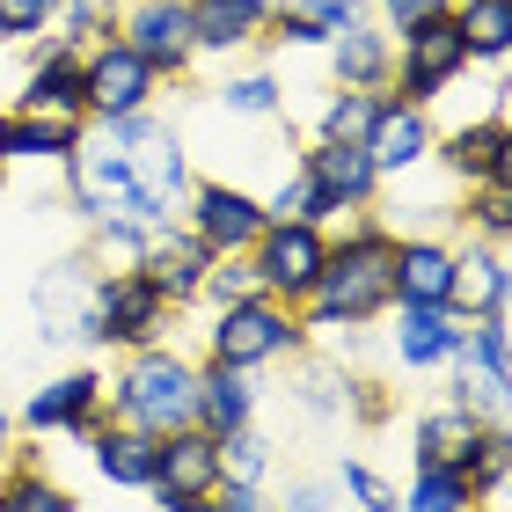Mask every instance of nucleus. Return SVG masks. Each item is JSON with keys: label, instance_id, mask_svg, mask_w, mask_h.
I'll return each instance as SVG.
<instances>
[{"label": "nucleus", "instance_id": "obj_5", "mask_svg": "<svg viewBox=\"0 0 512 512\" xmlns=\"http://www.w3.org/2000/svg\"><path fill=\"white\" fill-rule=\"evenodd\" d=\"M183 308L154 286L147 271H96V300H88V330L81 344H103V352H139V344H161L169 322Z\"/></svg>", "mask_w": 512, "mask_h": 512}, {"label": "nucleus", "instance_id": "obj_2", "mask_svg": "<svg viewBox=\"0 0 512 512\" xmlns=\"http://www.w3.org/2000/svg\"><path fill=\"white\" fill-rule=\"evenodd\" d=\"M103 410L154 439L198 425V359H183L169 337L139 344V352H125L118 374H103Z\"/></svg>", "mask_w": 512, "mask_h": 512}, {"label": "nucleus", "instance_id": "obj_20", "mask_svg": "<svg viewBox=\"0 0 512 512\" xmlns=\"http://www.w3.org/2000/svg\"><path fill=\"white\" fill-rule=\"evenodd\" d=\"M205 264H213V249H205L183 220H169V227H154V235H147V256H139L132 271H147L176 308H191L198 286H205Z\"/></svg>", "mask_w": 512, "mask_h": 512}, {"label": "nucleus", "instance_id": "obj_7", "mask_svg": "<svg viewBox=\"0 0 512 512\" xmlns=\"http://www.w3.org/2000/svg\"><path fill=\"white\" fill-rule=\"evenodd\" d=\"M249 264H256V286H264L271 300L300 308V300L315 293L322 264H330V227H315V220H271L264 235L249 242Z\"/></svg>", "mask_w": 512, "mask_h": 512}, {"label": "nucleus", "instance_id": "obj_48", "mask_svg": "<svg viewBox=\"0 0 512 512\" xmlns=\"http://www.w3.org/2000/svg\"><path fill=\"white\" fill-rule=\"evenodd\" d=\"M161 512H220V498H161Z\"/></svg>", "mask_w": 512, "mask_h": 512}, {"label": "nucleus", "instance_id": "obj_14", "mask_svg": "<svg viewBox=\"0 0 512 512\" xmlns=\"http://www.w3.org/2000/svg\"><path fill=\"white\" fill-rule=\"evenodd\" d=\"M432 147H439L432 110H425V103H403V96H381L374 125H366V154H374L381 183H403V176H417V169L432 161Z\"/></svg>", "mask_w": 512, "mask_h": 512}, {"label": "nucleus", "instance_id": "obj_4", "mask_svg": "<svg viewBox=\"0 0 512 512\" xmlns=\"http://www.w3.org/2000/svg\"><path fill=\"white\" fill-rule=\"evenodd\" d=\"M308 344L315 337H308V322H300V308H286V300H271V293H249V300L213 308L205 359L242 366V374H264V366H293Z\"/></svg>", "mask_w": 512, "mask_h": 512}, {"label": "nucleus", "instance_id": "obj_54", "mask_svg": "<svg viewBox=\"0 0 512 512\" xmlns=\"http://www.w3.org/2000/svg\"><path fill=\"white\" fill-rule=\"evenodd\" d=\"M264 512H271V505H264Z\"/></svg>", "mask_w": 512, "mask_h": 512}, {"label": "nucleus", "instance_id": "obj_49", "mask_svg": "<svg viewBox=\"0 0 512 512\" xmlns=\"http://www.w3.org/2000/svg\"><path fill=\"white\" fill-rule=\"evenodd\" d=\"M8 447H15V417H8V403H0V469H8Z\"/></svg>", "mask_w": 512, "mask_h": 512}, {"label": "nucleus", "instance_id": "obj_47", "mask_svg": "<svg viewBox=\"0 0 512 512\" xmlns=\"http://www.w3.org/2000/svg\"><path fill=\"white\" fill-rule=\"evenodd\" d=\"M213 498H220V512H264V505H271V498H264V483H227V476H220V491H213Z\"/></svg>", "mask_w": 512, "mask_h": 512}, {"label": "nucleus", "instance_id": "obj_13", "mask_svg": "<svg viewBox=\"0 0 512 512\" xmlns=\"http://www.w3.org/2000/svg\"><path fill=\"white\" fill-rule=\"evenodd\" d=\"M8 110H22V118H88V110H81V52H74V44L37 37Z\"/></svg>", "mask_w": 512, "mask_h": 512}, {"label": "nucleus", "instance_id": "obj_43", "mask_svg": "<svg viewBox=\"0 0 512 512\" xmlns=\"http://www.w3.org/2000/svg\"><path fill=\"white\" fill-rule=\"evenodd\" d=\"M59 15V0H0V37L22 44V37H44Z\"/></svg>", "mask_w": 512, "mask_h": 512}, {"label": "nucleus", "instance_id": "obj_45", "mask_svg": "<svg viewBox=\"0 0 512 512\" xmlns=\"http://www.w3.org/2000/svg\"><path fill=\"white\" fill-rule=\"evenodd\" d=\"M271 512H330V483H286V498Z\"/></svg>", "mask_w": 512, "mask_h": 512}, {"label": "nucleus", "instance_id": "obj_6", "mask_svg": "<svg viewBox=\"0 0 512 512\" xmlns=\"http://www.w3.org/2000/svg\"><path fill=\"white\" fill-rule=\"evenodd\" d=\"M388 37H395L388 96L432 110L447 88H461V74H469V44H461V30H454V0L432 8V15H417V22H403V30H388Z\"/></svg>", "mask_w": 512, "mask_h": 512}, {"label": "nucleus", "instance_id": "obj_18", "mask_svg": "<svg viewBox=\"0 0 512 512\" xmlns=\"http://www.w3.org/2000/svg\"><path fill=\"white\" fill-rule=\"evenodd\" d=\"M395 330H388V352L403 374H439L447 359L469 352V322L454 308H388Z\"/></svg>", "mask_w": 512, "mask_h": 512}, {"label": "nucleus", "instance_id": "obj_10", "mask_svg": "<svg viewBox=\"0 0 512 512\" xmlns=\"http://www.w3.org/2000/svg\"><path fill=\"white\" fill-rule=\"evenodd\" d=\"M15 425L30 439H96L110 425L103 374H96V366H66V374H52L44 388H30V403H22Z\"/></svg>", "mask_w": 512, "mask_h": 512}, {"label": "nucleus", "instance_id": "obj_41", "mask_svg": "<svg viewBox=\"0 0 512 512\" xmlns=\"http://www.w3.org/2000/svg\"><path fill=\"white\" fill-rule=\"evenodd\" d=\"M249 293H264L249 256H213V264H205V286H198L205 308H227V300H249Z\"/></svg>", "mask_w": 512, "mask_h": 512}, {"label": "nucleus", "instance_id": "obj_38", "mask_svg": "<svg viewBox=\"0 0 512 512\" xmlns=\"http://www.w3.org/2000/svg\"><path fill=\"white\" fill-rule=\"evenodd\" d=\"M461 227H469L476 242H505L512 235V183H476V191L461 198Z\"/></svg>", "mask_w": 512, "mask_h": 512}, {"label": "nucleus", "instance_id": "obj_46", "mask_svg": "<svg viewBox=\"0 0 512 512\" xmlns=\"http://www.w3.org/2000/svg\"><path fill=\"white\" fill-rule=\"evenodd\" d=\"M366 8H381V30H403V22L432 15V8H447V0H366Z\"/></svg>", "mask_w": 512, "mask_h": 512}, {"label": "nucleus", "instance_id": "obj_17", "mask_svg": "<svg viewBox=\"0 0 512 512\" xmlns=\"http://www.w3.org/2000/svg\"><path fill=\"white\" fill-rule=\"evenodd\" d=\"M388 286H395V308H447L454 300V242L447 235H395Z\"/></svg>", "mask_w": 512, "mask_h": 512}, {"label": "nucleus", "instance_id": "obj_28", "mask_svg": "<svg viewBox=\"0 0 512 512\" xmlns=\"http://www.w3.org/2000/svg\"><path fill=\"white\" fill-rule=\"evenodd\" d=\"M213 110L220 118H242V125H278L286 118V81L264 74V66H256V74H227L213 88Z\"/></svg>", "mask_w": 512, "mask_h": 512}, {"label": "nucleus", "instance_id": "obj_1", "mask_svg": "<svg viewBox=\"0 0 512 512\" xmlns=\"http://www.w3.org/2000/svg\"><path fill=\"white\" fill-rule=\"evenodd\" d=\"M388 256H395V227L388 220H366V213H337L330 220V264H322L315 293L300 300L308 337H352V330H366V322H381L395 308Z\"/></svg>", "mask_w": 512, "mask_h": 512}, {"label": "nucleus", "instance_id": "obj_29", "mask_svg": "<svg viewBox=\"0 0 512 512\" xmlns=\"http://www.w3.org/2000/svg\"><path fill=\"white\" fill-rule=\"evenodd\" d=\"M0 512H81V498L44 461H8L0 469Z\"/></svg>", "mask_w": 512, "mask_h": 512}, {"label": "nucleus", "instance_id": "obj_52", "mask_svg": "<svg viewBox=\"0 0 512 512\" xmlns=\"http://www.w3.org/2000/svg\"><path fill=\"white\" fill-rule=\"evenodd\" d=\"M469 512H498V505H469Z\"/></svg>", "mask_w": 512, "mask_h": 512}, {"label": "nucleus", "instance_id": "obj_35", "mask_svg": "<svg viewBox=\"0 0 512 512\" xmlns=\"http://www.w3.org/2000/svg\"><path fill=\"white\" fill-rule=\"evenodd\" d=\"M447 403L469 410V417H491V425H505V381L483 374V366H469V359H447Z\"/></svg>", "mask_w": 512, "mask_h": 512}, {"label": "nucleus", "instance_id": "obj_24", "mask_svg": "<svg viewBox=\"0 0 512 512\" xmlns=\"http://www.w3.org/2000/svg\"><path fill=\"white\" fill-rule=\"evenodd\" d=\"M198 425L213 432V439L256 425V374L220 366V359H198Z\"/></svg>", "mask_w": 512, "mask_h": 512}, {"label": "nucleus", "instance_id": "obj_9", "mask_svg": "<svg viewBox=\"0 0 512 512\" xmlns=\"http://www.w3.org/2000/svg\"><path fill=\"white\" fill-rule=\"evenodd\" d=\"M183 227L213 249V256H249V242L264 235V198L235 176H191V198H183Z\"/></svg>", "mask_w": 512, "mask_h": 512}, {"label": "nucleus", "instance_id": "obj_36", "mask_svg": "<svg viewBox=\"0 0 512 512\" xmlns=\"http://www.w3.org/2000/svg\"><path fill=\"white\" fill-rule=\"evenodd\" d=\"M278 439L264 432V425H242V432H227L220 439V469H227V483H264L271 469H278Z\"/></svg>", "mask_w": 512, "mask_h": 512}, {"label": "nucleus", "instance_id": "obj_27", "mask_svg": "<svg viewBox=\"0 0 512 512\" xmlns=\"http://www.w3.org/2000/svg\"><path fill=\"white\" fill-rule=\"evenodd\" d=\"M483 425H491V417H469V410L439 403V410H425V417L410 425V447H417V461H454V469H461Z\"/></svg>", "mask_w": 512, "mask_h": 512}, {"label": "nucleus", "instance_id": "obj_16", "mask_svg": "<svg viewBox=\"0 0 512 512\" xmlns=\"http://www.w3.org/2000/svg\"><path fill=\"white\" fill-rule=\"evenodd\" d=\"M220 439L205 432V425H183L169 439H154V483H147V498H213L220 491Z\"/></svg>", "mask_w": 512, "mask_h": 512}, {"label": "nucleus", "instance_id": "obj_31", "mask_svg": "<svg viewBox=\"0 0 512 512\" xmlns=\"http://www.w3.org/2000/svg\"><path fill=\"white\" fill-rule=\"evenodd\" d=\"M403 498V512H469L476 491H469V476L454 469V461H417L410 469V491H395Z\"/></svg>", "mask_w": 512, "mask_h": 512}, {"label": "nucleus", "instance_id": "obj_12", "mask_svg": "<svg viewBox=\"0 0 512 512\" xmlns=\"http://www.w3.org/2000/svg\"><path fill=\"white\" fill-rule=\"evenodd\" d=\"M300 169H308L315 198H322V227L337 213H366V205L381 198V169H374V154H366L359 139H315V147L300 154Z\"/></svg>", "mask_w": 512, "mask_h": 512}, {"label": "nucleus", "instance_id": "obj_30", "mask_svg": "<svg viewBox=\"0 0 512 512\" xmlns=\"http://www.w3.org/2000/svg\"><path fill=\"white\" fill-rule=\"evenodd\" d=\"M81 132H88V118H22V110H15L8 161H59V169H66V154L81 147Z\"/></svg>", "mask_w": 512, "mask_h": 512}, {"label": "nucleus", "instance_id": "obj_15", "mask_svg": "<svg viewBox=\"0 0 512 512\" xmlns=\"http://www.w3.org/2000/svg\"><path fill=\"white\" fill-rule=\"evenodd\" d=\"M432 161L447 169L461 191H476V183H512V139H505V110H483V118L439 132Z\"/></svg>", "mask_w": 512, "mask_h": 512}, {"label": "nucleus", "instance_id": "obj_25", "mask_svg": "<svg viewBox=\"0 0 512 512\" xmlns=\"http://www.w3.org/2000/svg\"><path fill=\"white\" fill-rule=\"evenodd\" d=\"M88 461H96V476L118 483V491H147V483H154V432L110 417V425L88 439Z\"/></svg>", "mask_w": 512, "mask_h": 512}, {"label": "nucleus", "instance_id": "obj_19", "mask_svg": "<svg viewBox=\"0 0 512 512\" xmlns=\"http://www.w3.org/2000/svg\"><path fill=\"white\" fill-rule=\"evenodd\" d=\"M88 300H96V264H88V256H59V264H44L37 286H30V308H37L44 337H81L88 330Z\"/></svg>", "mask_w": 512, "mask_h": 512}, {"label": "nucleus", "instance_id": "obj_3", "mask_svg": "<svg viewBox=\"0 0 512 512\" xmlns=\"http://www.w3.org/2000/svg\"><path fill=\"white\" fill-rule=\"evenodd\" d=\"M66 198H74V213L88 227H169V213L139 191V176H132V161L118 154V139H110L103 125H88L81 132V147L66 154Z\"/></svg>", "mask_w": 512, "mask_h": 512}, {"label": "nucleus", "instance_id": "obj_42", "mask_svg": "<svg viewBox=\"0 0 512 512\" xmlns=\"http://www.w3.org/2000/svg\"><path fill=\"white\" fill-rule=\"evenodd\" d=\"M344 498H352L359 512H403V498H395V483L374 469V461H344Z\"/></svg>", "mask_w": 512, "mask_h": 512}, {"label": "nucleus", "instance_id": "obj_34", "mask_svg": "<svg viewBox=\"0 0 512 512\" xmlns=\"http://www.w3.org/2000/svg\"><path fill=\"white\" fill-rule=\"evenodd\" d=\"M118 8H125V0H59L52 37H59V44H74V52H88V44L118 37Z\"/></svg>", "mask_w": 512, "mask_h": 512}, {"label": "nucleus", "instance_id": "obj_32", "mask_svg": "<svg viewBox=\"0 0 512 512\" xmlns=\"http://www.w3.org/2000/svg\"><path fill=\"white\" fill-rule=\"evenodd\" d=\"M505 469H512V439H505V425H483L476 447H469V461H461L476 505H505Z\"/></svg>", "mask_w": 512, "mask_h": 512}, {"label": "nucleus", "instance_id": "obj_26", "mask_svg": "<svg viewBox=\"0 0 512 512\" xmlns=\"http://www.w3.org/2000/svg\"><path fill=\"white\" fill-rule=\"evenodd\" d=\"M454 30L469 44V66L512 59V0H454Z\"/></svg>", "mask_w": 512, "mask_h": 512}, {"label": "nucleus", "instance_id": "obj_33", "mask_svg": "<svg viewBox=\"0 0 512 512\" xmlns=\"http://www.w3.org/2000/svg\"><path fill=\"white\" fill-rule=\"evenodd\" d=\"M381 96H388V88H381ZM381 96H374V88H330L322 110H315V139H359V147H366V125H374Z\"/></svg>", "mask_w": 512, "mask_h": 512}, {"label": "nucleus", "instance_id": "obj_11", "mask_svg": "<svg viewBox=\"0 0 512 512\" xmlns=\"http://www.w3.org/2000/svg\"><path fill=\"white\" fill-rule=\"evenodd\" d=\"M118 37L154 66L161 81H183V74L198 66V44H191V0H125V8H118Z\"/></svg>", "mask_w": 512, "mask_h": 512}, {"label": "nucleus", "instance_id": "obj_37", "mask_svg": "<svg viewBox=\"0 0 512 512\" xmlns=\"http://www.w3.org/2000/svg\"><path fill=\"white\" fill-rule=\"evenodd\" d=\"M293 366H300V381H293L300 410H308V417H344V395H352V374H344V366H315L308 352H300Z\"/></svg>", "mask_w": 512, "mask_h": 512}, {"label": "nucleus", "instance_id": "obj_8", "mask_svg": "<svg viewBox=\"0 0 512 512\" xmlns=\"http://www.w3.org/2000/svg\"><path fill=\"white\" fill-rule=\"evenodd\" d=\"M154 96H161V74L132 52L125 37H103V44L81 52V110H88V125L154 110Z\"/></svg>", "mask_w": 512, "mask_h": 512}, {"label": "nucleus", "instance_id": "obj_53", "mask_svg": "<svg viewBox=\"0 0 512 512\" xmlns=\"http://www.w3.org/2000/svg\"><path fill=\"white\" fill-rule=\"evenodd\" d=\"M0 52H8V37H0Z\"/></svg>", "mask_w": 512, "mask_h": 512}, {"label": "nucleus", "instance_id": "obj_40", "mask_svg": "<svg viewBox=\"0 0 512 512\" xmlns=\"http://www.w3.org/2000/svg\"><path fill=\"white\" fill-rule=\"evenodd\" d=\"M461 322H469V352H461V359L505 381V359H512V322H505V308H491V315H461Z\"/></svg>", "mask_w": 512, "mask_h": 512}, {"label": "nucleus", "instance_id": "obj_44", "mask_svg": "<svg viewBox=\"0 0 512 512\" xmlns=\"http://www.w3.org/2000/svg\"><path fill=\"white\" fill-rule=\"evenodd\" d=\"M293 8L308 15L322 37H337V30H352V22H366V0H293Z\"/></svg>", "mask_w": 512, "mask_h": 512}, {"label": "nucleus", "instance_id": "obj_51", "mask_svg": "<svg viewBox=\"0 0 512 512\" xmlns=\"http://www.w3.org/2000/svg\"><path fill=\"white\" fill-rule=\"evenodd\" d=\"M0 191H8V161H0Z\"/></svg>", "mask_w": 512, "mask_h": 512}, {"label": "nucleus", "instance_id": "obj_50", "mask_svg": "<svg viewBox=\"0 0 512 512\" xmlns=\"http://www.w3.org/2000/svg\"><path fill=\"white\" fill-rule=\"evenodd\" d=\"M8 125H15V110L0 103V161H8Z\"/></svg>", "mask_w": 512, "mask_h": 512}, {"label": "nucleus", "instance_id": "obj_22", "mask_svg": "<svg viewBox=\"0 0 512 512\" xmlns=\"http://www.w3.org/2000/svg\"><path fill=\"white\" fill-rule=\"evenodd\" d=\"M505 293H512L505 242L461 235V242H454V300H447V308H454V315H491V308H505Z\"/></svg>", "mask_w": 512, "mask_h": 512}, {"label": "nucleus", "instance_id": "obj_39", "mask_svg": "<svg viewBox=\"0 0 512 512\" xmlns=\"http://www.w3.org/2000/svg\"><path fill=\"white\" fill-rule=\"evenodd\" d=\"M256 198H264V220H315L322 227V198H315V183H308L300 161H293V169H278V183H271V191H256Z\"/></svg>", "mask_w": 512, "mask_h": 512}, {"label": "nucleus", "instance_id": "obj_23", "mask_svg": "<svg viewBox=\"0 0 512 512\" xmlns=\"http://www.w3.org/2000/svg\"><path fill=\"white\" fill-rule=\"evenodd\" d=\"M322 52H330V81H337V88H374V96H381L388 74H395V37L381 30L374 15L352 22V30H337Z\"/></svg>", "mask_w": 512, "mask_h": 512}, {"label": "nucleus", "instance_id": "obj_21", "mask_svg": "<svg viewBox=\"0 0 512 512\" xmlns=\"http://www.w3.org/2000/svg\"><path fill=\"white\" fill-rule=\"evenodd\" d=\"M271 8H278V0H191V44H198V59H227V52L264 44Z\"/></svg>", "mask_w": 512, "mask_h": 512}]
</instances>
